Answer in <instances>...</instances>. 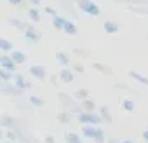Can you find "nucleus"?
Listing matches in <instances>:
<instances>
[{
  "mask_svg": "<svg viewBox=\"0 0 148 143\" xmlns=\"http://www.w3.org/2000/svg\"><path fill=\"white\" fill-rule=\"evenodd\" d=\"M58 100H59V103L63 105V108L66 112H70V113H79L80 112V105H79V101L73 98V96H70L66 93H59L58 94Z\"/></svg>",
  "mask_w": 148,
  "mask_h": 143,
  "instance_id": "f257e3e1",
  "label": "nucleus"
},
{
  "mask_svg": "<svg viewBox=\"0 0 148 143\" xmlns=\"http://www.w3.org/2000/svg\"><path fill=\"white\" fill-rule=\"evenodd\" d=\"M75 6H77L82 12H86V14H89V16H92V18L101 16V9L92 2V0H75Z\"/></svg>",
  "mask_w": 148,
  "mask_h": 143,
  "instance_id": "f03ea898",
  "label": "nucleus"
},
{
  "mask_svg": "<svg viewBox=\"0 0 148 143\" xmlns=\"http://www.w3.org/2000/svg\"><path fill=\"white\" fill-rule=\"evenodd\" d=\"M77 119H79V122L82 126H98V124L103 122L99 113H96V112H84V110L77 113Z\"/></svg>",
  "mask_w": 148,
  "mask_h": 143,
  "instance_id": "7ed1b4c3",
  "label": "nucleus"
},
{
  "mask_svg": "<svg viewBox=\"0 0 148 143\" xmlns=\"http://www.w3.org/2000/svg\"><path fill=\"white\" fill-rule=\"evenodd\" d=\"M0 93L9 94V96H21L23 94V91L19 87H16L12 82H2V80H0Z\"/></svg>",
  "mask_w": 148,
  "mask_h": 143,
  "instance_id": "20e7f679",
  "label": "nucleus"
},
{
  "mask_svg": "<svg viewBox=\"0 0 148 143\" xmlns=\"http://www.w3.org/2000/svg\"><path fill=\"white\" fill-rule=\"evenodd\" d=\"M12 80H14L12 84H14L16 87H19L21 91H26V89H30V87L33 86V84H32V82H30L25 75H21V74H16V75L12 77Z\"/></svg>",
  "mask_w": 148,
  "mask_h": 143,
  "instance_id": "39448f33",
  "label": "nucleus"
},
{
  "mask_svg": "<svg viewBox=\"0 0 148 143\" xmlns=\"http://www.w3.org/2000/svg\"><path fill=\"white\" fill-rule=\"evenodd\" d=\"M28 72H30L32 77H35V79H38V80L47 79V70H45V66H42V65H33V66H30Z\"/></svg>",
  "mask_w": 148,
  "mask_h": 143,
  "instance_id": "423d86ee",
  "label": "nucleus"
},
{
  "mask_svg": "<svg viewBox=\"0 0 148 143\" xmlns=\"http://www.w3.org/2000/svg\"><path fill=\"white\" fill-rule=\"evenodd\" d=\"M59 80H61L63 84H71L73 80H75V74H73V70L63 66L61 72H59Z\"/></svg>",
  "mask_w": 148,
  "mask_h": 143,
  "instance_id": "0eeeda50",
  "label": "nucleus"
},
{
  "mask_svg": "<svg viewBox=\"0 0 148 143\" xmlns=\"http://www.w3.org/2000/svg\"><path fill=\"white\" fill-rule=\"evenodd\" d=\"M23 33H25V38H26L30 44H38V42H40V33L35 30V26H32V25H30Z\"/></svg>",
  "mask_w": 148,
  "mask_h": 143,
  "instance_id": "6e6552de",
  "label": "nucleus"
},
{
  "mask_svg": "<svg viewBox=\"0 0 148 143\" xmlns=\"http://www.w3.org/2000/svg\"><path fill=\"white\" fill-rule=\"evenodd\" d=\"M0 68H5V70H9V72H16V68H18V65L11 59V56L9 54H2L0 56Z\"/></svg>",
  "mask_w": 148,
  "mask_h": 143,
  "instance_id": "1a4fd4ad",
  "label": "nucleus"
},
{
  "mask_svg": "<svg viewBox=\"0 0 148 143\" xmlns=\"http://www.w3.org/2000/svg\"><path fill=\"white\" fill-rule=\"evenodd\" d=\"M0 127H4V129H14L16 127V119L12 115L2 113V115H0Z\"/></svg>",
  "mask_w": 148,
  "mask_h": 143,
  "instance_id": "9d476101",
  "label": "nucleus"
},
{
  "mask_svg": "<svg viewBox=\"0 0 148 143\" xmlns=\"http://www.w3.org/2000/svg\"><path fill=\"white\" fill-rule=\"evenodd\" d=\"M9 56H11V59L19 66V65H23L25 61H26V54L23 52V51H16V49H12L11 52H9Z\"/></svg>",
  "mask_w": 148,
  "mask_h": 143,
  "instance_id": "9b49d317",
  "label": "nucleus"
},
{
  "mask_svg": "<svg viewBox=\"0 0 148 143\" xmlns=\"http://www.w3.org/2000/svg\"><path fill=\"white\" fill-rule=\"evenodd\" d=\"M26 16H28V19L33 21V23H38V21L42 19V14H40L38 7H32V6L26 9Z\"/></svg>",
  "mask_w": 148,
  "mask_h": 143,
  "instance_id": "f8f14e48",
  "label": "nucleus"
},
{
  "mask_svg": "<svg viewBox=\"0 0 148 143\" xmlns=\"http://www.w3.org/2000/svg\"><path fill=\"white\" fill-rule=\"evenodd\" d=\"M103 30H105L106 33H110V35H115V33H119L120 26H119L115 21H110V19H106V21L103 23Z\"/></svg>",
  "mask_w": 148,
  "mask_h": 143,
  "instance_id": "ddd939ff",
  "label": "nucleus"
},
{
  "mask_svg": "<svg viewBox=\"0 0 148 143\" xmlns=\"http://www.w3.org/2000/svg\"><path fill=\"white\" fill-rule=\"evenodd\" d=\"M61 32H64L66 35H77V26H75V23H73V21H70V19L66 18Z\"/></svg>",
  "mask_w": 148,
  "mask_h": 143,
  "instance_id": "4468645a",
  "label": "nucleus"
},
{
  "mask_svg": "<svg viewBox=\"0 0 148 143\" xmlns=\"http://www.w3.org/2000/svg\"><path fill=\"white\" fill-rule=\"evenodd\" d=\"M9 25L14 26L16 30H21V32H25V30L30 26V23H25V21H21L19 18H11V19H9Z\"/></svg>",
  "mask_w": 148,
  "mask_h": 143,
  "instance_id": "2eb2a0df",
  "label": "nucleus"
},
{
  "mask_svg": "<svg viewBox=\"0 0 148 143\" xmlns=\"http://www.w3.org/2000/svg\"><path fill=\"white\" fill-rule=\"evenodd\" d=\"M94 112L96 110V103L92 101V100H89V98H86V100H82L80 101V112Z\"/></svg>",
  "mask_w": 148,
  "mask_h": 143,
  "instance_id": "dca6fc26",
  "label": "nucleus"
},
{
  "mask_svg": "<svg viewBox=\"0 0 148 143\" xmlns=\"http://www.w3.org/2000/svg\"><path fill=\"white\" fill-rule=\"evenodd\" d=\"M14 47H12V42L4 38V37H0V52H11Z\"/></svg>",
  "mask_w": 148,
  "mask_h": 143,
  "instance_id": "f3484780",
  "label": "nucleus"
},
{
  "mask_svg": "<svg viewBox=\"0 0 148 143\" xmlns=\"http://www.w3.org/2000/svg\"><path fill=\"white\" fill-rule=\"evenodd\" d=\"M98 113H99L101 120H105V122H112V120H113V117H112L108 107H99V112H98Z\"/></svg>",
  "mask_w": 148,
  "mask_h": 143,
  "instance_id": "a211bd4d",
  "label": "nucleus"
},
{
  "mask_svg": "<svg viewBox=\"0 0 148 143\" xmlns=\"http://www.w3.org/2000/svg\"><path fill=\"white\" fill-rule=\"evenodd\" d=\"M129 77H131V79H134L136 82L143 84V86H148V77H145V75L138 74V72H129Z\"/></svg>",
  "mask_w": 148,
  "mask_h": 143,
  "instance_id": "6ab92c4d",
  "label": "nucleus"
},
{
  "mask_svg": "<svg viewBox=\"0 0 148 143\" xmlns=\"http://www.w3.org/2000/svg\"><path fill=\"white\" fill-rule=\"evenodd\" d=\"M56 59H58V63H59L61 66H68V65H70V58H68V54L63 52V51L56 52Z\"/></svg>",
  "mask_w": 148,
  "mask_h": 143,
  "instance_id": "aec40b11",
  "label": "nucleus"
},
{
  "mask_svg": "<svg viewBox=\"0 0 148 143\" xmlns=\"http://www.w3.org/2000/svg\"><path fill=\"white\" fill-rule=\"evenodd\" d=\"M64 140H66V143H84L82 138L77 133H66L64 134Z\"/></svg>",
  "mask_w": 148,
  "mask_h": 143,
  "instance_id": "412c9836",
  "label": "nucleus"
},
{
  "mask_svg": "<svg viewBox=\"0 0 148 143\" xmlns=\"http://www.w3.org/2000/svg\"><path fill=\"white\" fill-rule=\"evenodd\" d=\"M12 72H9V70H5V68H0V80L2 82H11L12 80Z\"/></svg>",
  "mask_w": 148,
  "mask_h": 143,
  "instance_id": "4be33fe9",
  "label": "nucleus"
},
{
  "mask_svg": "<svg viewBox=\"0 0 148 143\" xmlns=\"http://www.w3.org/2000/svg\"><path fill=\"white\" fill-rule=\"evenodd\" d=\"M64 16H61V14H58L56 18H52V26L56 28V30H63V25H64Z\"/></svg>",
  "mask_w": 148,
  "mask_h": 143,
  "instance_id": "5701e85b",
  "label": "nucleus"
},
{
  "mask_svg": "<svg viewBox=\"0 0 148 143\" xmlns=\"http://www.w3.org/2000/svg\"><path fill=\"white\" fill-rule=\"evenodd\" d=\"M28 101H30V105H33V107H37V108H42V107L45 105V101H44L40 96H30Z\"/></svg>",
  "mask_w": 148,
  "mask_h": 143,
  "instance_id": "b1692460",
  "label": "nucleus"
},
{
  "mask_svg": "<svg viewBox=\"0 0 148 143\" xmlns=\"http://www.w3.org/2000/svg\"><path fill=\"white\" fill-rule=\"evenodd\" d=\"M58 120H59L61 124H68V122L71 120V113H70V112H66V110H63V112H59V113H58Z\"/></svg>",
  "mask_w": 148,
  "mask_h": 143,
  "instance_id": "393cba45",
  "label": "nucleus"
},
{
  "mask_svg": "<svg viewBox=\"0 0 148 143\" xmlns=\"http://www.w3.org/2000/svg\"><path fill=\"white\" fill-rule=\"evenodd\" d=\"M5 138H7V141H11V143H16V141H19L16 129H7V131H5Z\"/></svg>",
  "mask_w": 148,
  "mask_h": 143,
  "instance_id": "a878e982",
  "label": "nucleus"
},
{
  "mask_svg": "<svg viewBox=\"0 0 148 143\" xmlns=\"http://www.w3.org/2000/svg\"><path fill=\"white\" fill-rule=\"evenodd\" d=\"M7 2H9L11 6H14V7H19V9H25V11L30 7L26 0H7Z\"/></svg>",
  "mask_w": 148,
  "mask_h": 143,
  "instance_id": "bb28decb",
  "label": "nucleus"
},
{
  "mask_svg": "<svg viewBox=\"0 0 148 143\" xmlns=\"http://www.w3.org/2000/svg\"><path fill=\"white\" fill-rule=\"evenodd\" d=\"M73 98H75L77 101H82V100L89 98V91H87V89H79V91L75 93V96H73Z\"/></svg>",
  "mask_w": 148,
  "mask_h": 143,
  "instance_id": "cd10ccee",
  "label": "nucleus"
},
{
  "mask_svg": "<svg viewBox=\"0 0 148 143\" xmlns=\"http://www.w3.org/2000/svg\"><path fill=\"white\" fill-rule=\"evenodd\" d=\"M122 108L125 112H134V101L132 100H124L122 101Z\"/></svg>",
  "mask_w": 148,
  "mask_h": 143,
  "instance_id": "c85d7f7f",
  "label": "nucleus"
},
{
  "mask_svg": "<svg viewBox=\"0 0 148 143\" xmlns=\"http://www.w3.org/2000/svg\"><path fill=\"white\" fill-rule=\"evenodd\" d=\"M94 68L98 70V72H101V74H105V75H112V70H108L105 65H101V63H94Z\"/></svg>",
  "mask_w": 148,
  "mask_h": 143,
  "instance_id": "c756f323",
  "label": "nucleus"
},
{
  "mask_svg": "<svg viewBox=\"0 0 148 143\" xmlns=\"http://www.w3.org/2000/svg\"><path fill=\"white\" fill-rule=\"evenodd\" d=\"M44 11H45V12H47V14H49V16H51V18H56V16H58V14H59V12H58V11H56V9H52V7H49V6H47V7H45V9H44Z\"/></svg>",
  "mask_w": 148,
  "mask_h": 143,
  "instance_id": "7c9ffc66",
  "label": "nucleus"
},
{
  "mask_svg": "<svg viewBox=\"0 0 148 143\" xmlns=\"http://www.w3.org/2000/svg\"><path fill=\"white\" fill-rule=\"evenodd\" d=\"M71 66H73V70H75V72H80V74L84 72V66H82V63H73Z\"/></svg>",
  "mask_w": 148,
  "mask_h": 143,
  "instance_id": "2f4dec72",
  "label": "nucleus"
},
{
  "mask_svg": "<svg viewBox=\"0 0 148 143\" xmlns=\"http://www.w3.org/2000/svg\"><path fill=\"white\" fill-rule=\"evenodd\" d=\"M73 52H75V54H79V56H87V52H86L84 49H79V47H75V49H73Z\"/></svg>",
  "mask_w": 148,
  "mask_h": 143,
  "instance_id": "473e14b6",
  "label": "nucleus"
},
{
  "mask_svg": "<svg viewBox=\"0 0 148 143\" xmlns=\"http://www.w3.org/2000/svg\"><path fill=\"white\" fill-rule=\"evenodd\" d=\"M28 2V6H32V7H38L40 6V0H26Z\"/></svg>",
  "mask_w": 148,
  "mask_h": 143,
  "instance_id": "72a5a7b5",
  "label": "nucleus"
},
{
  "mask_svg": "<svg viewBox=\"0 0 148 143\" xmlns=\"http://www.w3.org/2000/svg\"><path fill=\"white\" fill-rule=\"evenodd\" d=\"M44 143H56V140H54V136H51V134H47V136L44 138Z\"/></svg>",
  "mask_w": 148,
  "mask_h": 143,
  "instance_id": "f704fd0d",
  "label": "nucleus"
},
{
  "mask_svg": "<svg viewBox=\"0 0 148 143\" xmlns=\"http://www.w3.org/2000/svg\"><path fill=\"white\" fill-rule=\"evenodd\" d=\"M51 84L52 86H58V77L56 75H51Z\"/></svg>",
  "mask_w": 148,
  "mask_h": 143,
  "instance_id": "c9c22d12",
  "label": "nucleus"
},
{
  "mask_svg": "<svg viewBox=\"0 0 148 143\" xmlns=\"http://www.w3.org/2000/svg\"><path fill=\"white\" fill-rule=\"evenodd\" d=\"M5 138V131H4V127H0V141H2Z\"/></svg>",
  "mask_w": 148,
  "mask_h": 143,
  "instance_id": "e433bc0d",
  "label": "nucleus"
},
{
  "mask_svg": "<svg viewBox=\"0 0 148 143\" xmlns=\"http://www.w3.org/2000/svg\"><path fill=\"white\" fill-rule=\"evenodd\" d=\"M143 140L148 143V129H146V131H143Z\"/></svg>",
  "mask_w": 148,
  "mask_h": 143,
  "instance_id": "4c0bfd02",
  "label": "nucleus"
},
{
  "mask_svg": "<svg viewBox=\"0 0 148 143\" xmlns=\"http://www.w3.org/2000/svg\"><path fill=\"white\" fill-rule=\"evenodd\" d=\"M105 143H119L117 140H108V141H105Z\"/></svg>",
  "mask_w": 148,
  "mask_h": 143,
  "instance_id": "58836bf2",
  "label": "nucleus"
},
{
  "mask_svg": "<svg viewBox=\"0 0 148 143\" xmlns=\"http://www.w3.org/2000/svg\"><path fill=\"white\" fill-rule=\"evenodd\" d=\"M122 143H134V141H132V140H124Z\"/></svg>",
  "mask_w": 148,
  "mask_h": 143,
  "instance_id": "ea45409f",
  "label": "nucleus"
},
{
  "mask_svg": "<svg viewBox=\"0 0 148 143\" xmlns=\"http://www.w3.org/2000/svg\"><path fill=\"white\" fill-rule=\"evenodd\" d=\"M0 143H11V141H0Z\"/></svg>",
  "mask_w": 148,
  "mask_h": 143,
  "instance_id": "a19ab883",
  "label": "nucleus"
},
{
  "mask_svg": "<svg viewBox=\"0 0 148 143\" xmlns=\"http://www.w3.org/2000/svg\"><path fill=\"white\" fill-rule=\"evenodd\" d=\"M73 2H75V0H73Z\"/></svg>",
  "mask_w": 148,
  "mask_h": 143,
  "instance_id": "79ce46f5",
  "label": "nucleus"
},
{
  "mask_svg": "<svg viewBox=\"0 0 148 143\" xmlns=\"http://www.w3.org/2000/svg\"><path fill=\"white\" fill-rule=\"evenodd\" d=\"M19 143H21V141H19Z\"/></svg>",
  "mask_w": 148,
  "mask_h": 143,
  "instance_id": "37998d69",
  "label": "nucleus"
}]
</instances>
